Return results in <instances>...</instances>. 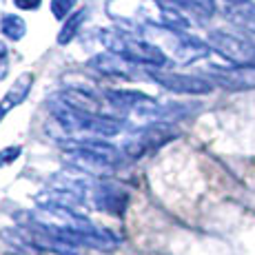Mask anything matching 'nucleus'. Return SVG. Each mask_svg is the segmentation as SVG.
<instances>
[{
  "label": "nucleus",
  "instance_id": "obj_3",
  "mask_svg": "<svg viewBox=\"0 0 255 255\" xmlns=\"http://www.w3.org/2000/svg\"><path fill=\"white\" fill-rule=\"evenodd\" d=\"M65 151V160L76 171L91 175V178H109L122 166V153L118 146L107 140H58Z\"/></svg>",
  "mask_w": 255,
  "mask_h": 255
},
{
  "label": "nucleus",
  "instance_id": "obj_13",
  "mask_svg": "<svg viewBox=\"0 0 255 255\" xmlns=\"http://www.w3.org/2000/svg\"><path fill=\"white\" fill-rule=\"evenodd\" d=\"M0 31H2V36L7 38V40L18 42L27 36V22H24L18 13H7V16L2 18V22H0Z\"/></svg>",
  "mask_w": 255,
  "mask_h": 255
},
{
  "label": "nucleus",
  "instance_id": "obj_19",
  "mask_svg": "<svg viewBox=\"0 0 255 255\" xmlns=\"http://www.w3.org/2000/svg\"><path fill=\"white\" fill-rule=\"evenodd\" d=\"M7 255H20V253H7Z\"/></svg>",
  "mask_w": 255,
  "mask_h": 255
},
{
  "label": "nucleus",
  "instance_id": "obj_8",
  "mask_svg": "<svg viewBox=\"0 0 255 255\" xmlns=\"http://www.w3.org/2000/svg\"><path fill=\"white\" fill-rule=\"evenodd\" d=\"M144 73L155 82V85L164 87L175 93H186V96H207L213 91V85L204 78L189 76V73H175L164 69H144Z\"/></svg>",
  "mask_w": 255,
  "mask_h": 255
},
{
  "label": "nucleus",
  "instance_id": "obj_7",
  "mask_svg": "<svg viewBox=\"0 0 255 255\" xmlns=\"http://www.w3.org/2000/svg\"><path fill=\"white\" fill-rule=\"evenodd\" d=\"M91 204L102 213L120 218L129 207V191L109 178H98L91 189Z\"/></svg>",
  "mask_w": 255,
  "mask_h": 255
},
{
  "label": "nucleus",
  "instance_id": "obj_11",
  "mask_svg": "<svg viewBox=\"0 0 255 255\" xmlns=\"http://www.w3.org/2000/svg\"><path fill=\"white\" fill-rule=\"evenodd\" d=\"M33 73L24 71L20 76L16 78V82H13L11 87L7 89L2 98H0V122H2V118L9 114L11 109H16L18 105H22L24 100H27V96L31 93V87H33Z\"/></svg>",
  "mask_w": 255,
  "mask_h": 255
},
{
  "label": "nucleus",
  "instance_id": "obj_15",
  "mask_svg": "<svg viewBox=\"0 0 255 255\" xmlns=\"http://www.w3.org/2000/svg\"><path fill=\"white\" fill-rule=\"evenodd\" d=\"M20 153H22V146H20V144H16V146H4V149L0 151V169H2V166L13 164L18 158H20Z\"/></svg>",
  "mask_w": 255,
  "mask_h": 255
},
{
  "label": "nucleus",
  "instance_id": "obj_14",
  "mask_svg": "<svg viewBox=\"0 0 255 255\" xmlns=\"http://www.w3.org/2000/svg\"><path fill=\"white\" fill-rule=\"evenodd\" d=\"M78 0H51V13L56 20H67Z\"/></svg>",
  "mask_w": 255,
  "mask_h": 255
},
{
  "label": "nucleus",
  "instance_id": "obj_6",
  "mask_svg": "<svg viewBox=\"0 0 255 255\" xmlns=\"http://www.w3.org/2000/svg\"><path fill=\"white\" fill-rule=\"evenodd\" d=\"M207 42L213 51H218L231 65H235V69H255V45L249 38L215 29L209 33Z\"/></svg>",
  "mask_w": 255,
  "mask_h": 255
},
{
  "label": "nucleus",
  "instance_id": "obj_10",
  "mask_svg": "<svg viewBox=\"0 0 255 255\" xmlns=\"http://www.w3.org/2000/svg\"><path fill=\"white\" fill-rule=\"evenodd\" d=\"M89 67L93 71L102 73V76H114V78H133L135 76V65H131L125 58L116 56V53H111V51L93 56L89 60Z\"/></svg>",
  "mask_w": 255,
  "mask_h": 255
},
{
  "label": "nucleus",
  "instance_id": "obj_4",
  "mask_svg": "<svg viewBox=\"0 0 255 255\" xmlns=\"http://www.w3.org/2000/svg\"><path fill=\"white\" fill-rule=\"evenodd\" d=\"M100 42L107 47V51L116 53V56L125 58L131 65H142L144 69H162L166 65V53L158 45L149 42L146 38L138 36L135 31L129 29H100L98 33Z\"/></svg>",
  "mask_w": 255,
  "mask_h": 255
},
{
  "label": "nucleus",
  "instance_id": "obj_16",
  "mask_svg": "<svg viewBox=\"0 0 255 255\" xmlns=\"http://www.w3.org/2000/svg\"><path fill=\"white\" fill-rule=\"evenodd\" d=\"M9 56H11V53H9L7 42L0 40V80H4L9 73Z\"/></svg>",
  "mask_w": 255,
  "mask_h": 255
},
{
  "label": "nucleus",
  "instance_id": "obj_17",
  "mask_svg": "<svg viewBox=\"0 0 255 255\" xmlns=\"http://www.w3.org/2000/svg\"><path fill=\"white\" fill-rule=\"evenodd\" d=\"M13 4L18 9H22V11H36L42 4V0H13Z\"/></svg>",
  "mask_w": 255,
  "mask_h": 255
},
{
  "label": "nucleus",
  "instance_id": "obj_1",
  "mask_svg": "<svg viewBox=\"0 0 255 255\" xmlns=\"http://www.w3.org/2000/svg\"><path fill=\"white\" fill-rule=\"evenodd\" d=\"M107 16L118 27L129 31H151V29H178L184 31L189 20L175 9L164 7L160 0H107Z\"/></svg>",
  "mask_w": 255,
  "mask_h": 255
},
{
  "label": "nucleus",
  "instance_id": "obj_18",
  "mask_svg": "<svg viewBox=\"0 0 255 255\" xmlns=\"http://www.w3.org/2000/svg\"><path fill=\"white\" fill-rule=\"evenodd\" d=\"M2 7H4V0H0V22H2V18H4L2 16Z\"/></svg>",
  "mask_w": 255,
  "mask_h": 255
},
{
  "label": "nucleus",
  "instance_id": "obj_5",
  "mask_svg": "<svg viewBox=\"0 0 255 255\" xmlns=\"http://www.w3.org/2000/svg\"><path fill=\"white\" fill-rule=\"evenodd\" d=\"M178 129H173V125L166 122H149V125L140 127L135 133H131L127 142L122 144V153L129 160H140L146 155L155 153L158 149H162L164 144L173 142L178 138Z\"/></svg>",
  "mask_w": 255,
  "mask_h": 255
},
{
  "label": "nucleus",
  "instance_id": "obj_9",
  "mask_svg": "<svg viewBox=\"0 0 255 255\" xmlns=\"http://www.w3.org/2000/svg\"><path fill=\"white\" fill-rule=\"evenodd\" d=\"M160 31L169 38L173 56L178 58L180 62H195L211 53L209 42H202L200 38L191 36V33H186V31H178V29H160Z\"/></svg>",
  "mask_w": 255,
  "mask_h": 255
},
{
  "label": "nucleus",
  "instance_id": "obj_2",
  "mask_svg": "<svg viewBox=\"0 0 255 255\" xmlns=\"http://www.w3.org/2000/svg\"><path fill=\"white\" fill-rule=\"evenodd\" d=\"M49 111L53 120L62 127L71 140H107L125 131V120L116 116H98L82 111L65 100L51 96L49 98Z\"/></svg>",
  "mask_w": 255,
  "mask_h": 255
},
{
  "label": "nucleus",
  "instance_id": "obj_12",
  "mask_svg": "<svg viewBox=\"0 0 255 255\" xmlns=\"http://www.w3.org/2000/svg\"><path fill=\"white\" fill-rule=\"evenodd\" d=\"M87 13H89V9L87 7H82V9H78V11H73L69 18L65 20V24H62V29L58 31V38H56V42L60 47H65V45H69V42L73 40V38L78 36V31H80V27H82V22L87 20Z\"/></svg>",
  "mask_w": 255,
  "mask_h": 255
}]
</instances>
